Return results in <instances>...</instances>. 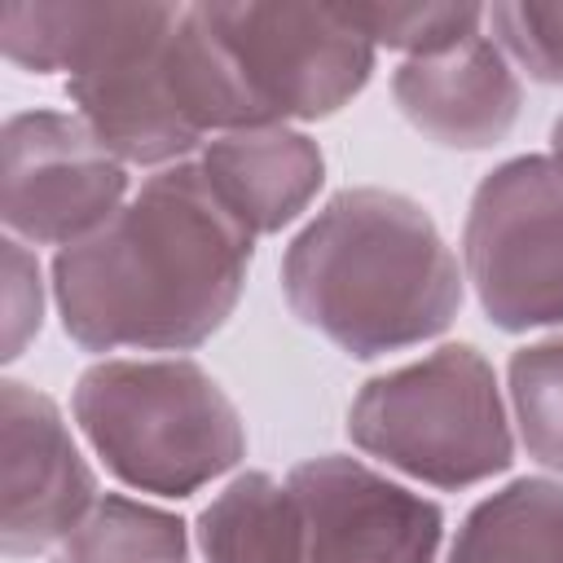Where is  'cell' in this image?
Instances as JSON below:
<instances>
[{
	"label": "cell",
	"mask_w": 563,
	"mask_h": 563,
	"mask_svg": "<svg viewBox=\"0 0 563 563\" xmlns=\"http://www.w3.org/2000/svg\"><path fill=\"white\" fill-rule=\"evenodd\" d=\"M510 400L523 449L563 475V339H545L510 356Z\"/></svg>",
	"instance_id": "obj_17"
},
{
	"label": "cell",
	"mask_w": 563,
	"mask_h": 563,
	"mask_svg": "<svg viewBox=\"0 0 563 563\" xmlns=\"http://www.w3.org/2000/svg\"><path fill=\"white\" fill-rule=\"evenodd\" d=\"M0 541L9 554L62 545L97 506L92 471L79 457L57 405L13 378L0 387Z\"/></svg>",
	"instance_id": "obj_8"
},
{
	"label": "cell",
	"mask_w": 563,
	"mask_h": 563,
	"mask_svg": "<svg viewBox=\"0 0 563 563\" xmlns=\"http://www.w3.org/2000/svg\"><path fill=\"white\" fill-rule=\"evenodd\" d=\"M31 330H40V268L9 238L4 242V356H18Z\"/></svg>",
	"instance_id": "obj_20"
},
{
	"label": "cell",
	"mask_w": 563,
	"mask_h": 563,
	"mask_svg": "<svg viewBox=\"0 0 563 563\" xmlns=\"http://www.w3.org/2000/svg\"><path fill=\"white\" fill-rule=\"evenodd\" d=\"M185 523L132 497H97L88 519L57 545L53 563H180Z\"/></svg>",
	"instance_id": "obj_16"
},
{
	"label": "cell",
	"mask_w": 563,
	"mask_h": 563,
	"mask_svg": "<svg viewBox=\"0 0 563 563\" xmlns=\"http://www.w3.org/2000/svg\"><path fill=\"white\" fill-rule=\"evenodd\" d=\"M282 290L303 325L378 356L440 334L462 303V273L418 202L347 189L290 242Z\"/></svg>",
	"instance_id": "obj_2"
},
{
	"label": "cell",
	"mask_w": 563,
	"mask_h": 563,
	"mask_svg": "<svg viewBox=\"0 0 563 563\" xmlns=\"http://www.w3.org/2000/svg\"><path fill=\"white\" fill-rule=\"evenodd\" d=\"M312 563H435L440 510L387 484L356 457H312L290 471Z\"/></svg>",
	"instance_id": "obj_9"
},
{
	"label": "cell",
	"mask_w": 563,
	"mask_h": 563,
	"mask_svg": "<svg viewBox=\"0 0 563 563\" xmlns=\"http://www.w3.org/2000/svg\"><path fill=\"white\" fill-rule=\"evenodd\" d=\"M198 545L207 563H312L303 510L290 484L260 471L238 475L198 515Z\"/></svg>",
	"instance_id": "obj_14"
},
{
	"label": "cell",
	"mask_w": 563,
	"mask_h": 563,
	"mask_svg": "<svg viewBox=\"0 0 563 563\" xmlns=\"http://www.w3.org/2000/svg\"><path fill=\"white\" fill-rule=\"evenodd\" d=\"M251 264V233L198 163L167 167L92 238L53 264L62 325L92 352L194 347L224 325Z\"/></svg>",
	"instance_id": "obj_1"
},
{
	"label": "cell",
	"mask_w": 563,
	"mask_h": 563,
	"mask_svg": "<svg viewBox=\"0 0 563 563\" xmlns=\"http://www.w3.org/2000/svg\"><path fill=\"white\" fill-rule=\"evenodd\" d=\"M493 40L506 57H515L532 79L563 84V4H493L484 9Z\"/></svg>",
	"instance_id": "obj_19"
},
{
	"label": "cell",
	"mask_w": 563,
	"mask_h": 563,
	"mask_svg": "<svg viewBox=\"0 0 563 563\" xmlns=\"http://www.w3.org/2000/svg\"><path fill=\"white\" fill-rule=\"evenodd\" d=\"M75 418L106 466L158 497H189L242 449L229 396L194 361H101L75 383Z\"/></svg>",
	"instance_id": "obj_4"
},
{
	"label": "cell",
	"mask_w": 563,
	"mask_h": 563,
	"mask_svg": "<svg viewBox=\"0 0 563 563\" xmlns=\"http://www.w3.org/2000/svg\"><path fill=\"white\" fill-rule=\"evenodd\" d=\"M554 163L563 167V119L554 123Z\"/></svg>",
	"instance_id": "obj_21"
},
{
	"label": "cell",
	"mask_w": 563,
	"mask_h": 563,
	"mask_svg": "<svg viewBox=\"0 0 563 563\" xmlns=\"http://www.w3.org/2000/svg\"><path fill=\"white\" fill-rule=\"evenodd\" d=\"M123 163L57 110L13 114L0 136V216L26 242L75 246L119 216Z\"/></svg>",
	"instance_id": "obj_7"
},
{
	"label": "cell",
	"mask_w": 563,
	"mask_h": 563,
	"mask_svg": "<svg viewBox=\"0 0 563 563\" xmlns=\"http://www.w3.org/2000/svg\"><path fill=\"white\" fill-rule=\"evenodd\" d=\"M466 273L501 330L563 321V167L510 158L471 198Z\"/></svg>",
	"instance_id": "obj_6"
},
{
	"label": "cell",
	"mask_w": 563,
	"mask_h": 563,
	"mask_svg": "<svg viewBox=\"0 0 563 563\" xmlns=\"http://www.w3.org/2000/svg\"><path fill=\"white\" fill-rule=\"evenodd\" d=\"M172 18L176 4H0V48L26 70L79 79Z\"/></svg>",
	"instance_id": "obj_13"
},
{
	"label": "cell",
	"mask_w": 563,
	"mask_h": 563,
	"mask_svg": "<svg viewBox=\"0 0 563 563\" xmlns=\"http://www.w3.org/2000/svg\"><path fill=\"white\" fill-rule=\"evenodd\" d=\"M347 431L365 453L435 488L479 484L506 471L515 449L493 365L466 343L365 383Z\"/></svg>",
	"instance_id": "obj_5"
},
{
	"label": "cell",
	"mask_w": 563,
	"mask_h": 563,
	"mask_svg": "<svg viewBox=\"0 0 563 563\" xmlns=\"http://www.w3.org/2000/svg\"><path fill=\"white\" fill-rule=\"evenodd\" d=\"M198 172L224 211L255 238L290 224L308 198L321 189V150L290 128H246L224 132L207 145Z\"/></svg>",
	"instance_id": "obj_12"
},
{
	"label": "cell",
	"mask_w": 563,
	"mask_h": 563,
	"mask_svg": "<svg viewBox=\"0 0 563 563\" xmlns=\"http://www.w3.org/2000/svg\"><path fill=\"white\" fill-rule=\"evenodd\" d=\"M176 18L132 40L88 75L70 79V101L79 106V119L119 163H141V167L172 163L202 141L180 114L167 84V66H163V44Z\"/></svg>",
	"instance_id": "obj_10"
},
{
	"label": "cell",
	"mask_w": 563,
	"mask_h": 563,
	"mask_svg": "<svg viewBox=\"0 0 563 563\" xmlns=\"http://www.w3.org/2000/svg\"><path fill=\"white\" fill-rule=\"evenodd\" d=\"M396 101L405 119L440 145L479 150L510 132L519 114V79L493 35H466L462 44L409 57L396 70Z\"/></svg>",
	"instance_id": "obj_11"
},
{
	"label": "cell",
	"mask_w": 563,
	"mask_h": 563,
	"mask_svg": "<svg viewBox=\"0 0 563 563\" xmlns=\"http://www.w3.org/2000/svg\"><path fill=\"white\" fill-rule=\"evenodd\" d=\"M449 563H563V488L550 479H515L479 501Z\"/></svg>",
	"instance_id": "obj_15"
},
{
	"label": "cell",
	"mask_w": 563,
	"mask_h": 563,
	"mask_svg": "<svg viewBox=\"0 0 563 563\" xmlns=\"http://www.w3.org/2000/svg\"><path fill=\"white\" fill-rule=\"evenodd\" d=\"M180 114L211 128H282L321 119L361 92L374 44L339 4H194L163 44Z\"/></svg>",
	"instance_id": "obj_3"
},
{
	"label": "cell",
	"mask_w": 563,
	"mask_h": 563,
	"mask_svg": "<svg viewBox=\"0 0 563 563\" xmlns=\"http://www.w3.org/2000/svg\"><path fill=\"white\" fill-rule=\"evenodd\" d=\"M339 9L369 44H391L413 57L444 53L466 35H475L484 22L479 4H339Z\"/></svg>",
	"instance_id": "obj_18"
}]
</instances>
